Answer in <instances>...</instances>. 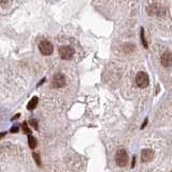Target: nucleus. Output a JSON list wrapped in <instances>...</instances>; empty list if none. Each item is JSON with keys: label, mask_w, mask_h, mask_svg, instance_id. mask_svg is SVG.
<instances>
[{"label": "nucleus", "mask_w": 172, "mask_h": 172, "mask_svg": "<svg viewBox=\"0 0 172 172\" xmlns=\"http://www.w3.org/2000/svg\"><path fill=\"white\" fill-rule=\"evenodd\" d=\"M141 157H142V160H143V161H151L154 157V152L151 150H144L143 152H142Z\"/></svg>", "instance_id": "8"}, {"label": "nucleus", "mask_w": 172, "mask_h": 172, "mask_svg": "<svg viewBox=\"0 0 172 172\" xmlns=\"http://www.w3.org/2000/svg\"><path fill=\"white\" fill-rule=\"evenodd\" d=\"M33 158H35L36 162H37V164L40 166V165H41V159H40L39 154H38V153H33Z\"/></svg>", "instance_id": "13"}, {"label": "nucleus", "mask_w": 172, "mask_h": 172, "mask_svg": "<svg viewBox=\"0 0 172 172\" xmlns=\"http://www.w3.org/2000/svg\"><path fill=\"white\" fill-rule=\"evenodd\" d=\"M148 14L152 16H164L166 14V9L158 4H152L148 8Z\"/></svg>", "instance_id": "5"}, {"label": "nucleus", "mask_w": 172, "mask_h": 172, "mask_svg": "<svg viewBox=\"0 0 172 172\" xmlns=\"http://www.w3.org/2000/svg\"><path fill=\"white\" fill-rule=\"evenodd\" d=\"M3 135H4V133H0V138H1V137H3Z\"/></svg>", "instance_id": "18"}, {"label": "nucleus", "mask_w": 172, "mask_h": 172, "mask_svg": "<svg viewBox=\"0 0 172 172\" xmlns=\"http://www.w3.org/2000/svg\"><path fill=\"white\" fill-rule=\"evenodd\" d=\"M160 62H161V65L164 67H170L172 64V55L170 52H165L161 55V58H160Z\"/></svg>", "instance_id": "7"}, {"label": "nucleus", "mask_w": 172, "mask_h": 172, "mask_svg": "<svg viewBox=\"0 0 172 172\" xmlns=\"http://www.w3.org/2000/svg\"><path fill=\"white\" fill-rule=\"evenodd\" d=\"M146 124H148V119H145V121H144L143 125H142V128H144V127H145V125H146Z\"/></svg>", "instance_id": "17"}, {"label": "nucleus", "mask_w": 172, "mask_h": 172, "mask_svg": "<svg viewBox=\"0 0 172 172\" xmlns=\"http://www.w3.org/2000/svg\"><path fill=\"white\" fill-rule=\"evenodd\" d=\"M37 105H38V97H33V98L28 102V105H27V109H28L29 111H31L37 107Z\"/></svg>", "instance_id": "9"}, {"label": "nucleus", "mask_w": 172, "mask_h": 172, "mask_svg": "<svg viewBox=\"0 0 172 172\" xmlns=\"http://www.w3.org/2000/svg\"><path fill=\"white\" fill-rule=\"evenodd\" d=\"M65 84H66V79L62 74L57 73L54 75L53 80H52V86L54 88H60L62 86H65Z\"/></svg>", "instance_id": "6"}, {"label": "nucleus", "mask_w": 172, "mask_h": 172, "mask_svg": "<svg viewBox=\"0 0 172 172\" xmlns=\"http://www.w3.org/2000/svg\"><path fill=\"white\" fill-rule=\"evenodd\" d=\"M28 143H29V148H35L37 146V140H36L35 137H32L31 135H28Z\"/></svg>", "instance_id": "10"}, {"label": "nucleus", "mask_w": 172, "mask_h": 172, "mask_svg": "<svg viewBox=\"0 0 172 172\" xmlns=\"http://www.w3.org/2000/svg\"><path fill=\"white\" fill-rule=\"evenodd\" d=\"M115 160L116 164L119 167H124L128 164V154L125 150H119L117 151L116 156H115Z\"/></svg>", "instance_id": "2"}, {"label": "nucleus", "mask_w": 172, "mask_h": 172, "mask_svg": "<svg viewBox=\"0 0 172 172\" xmlns=\"http://www.w3.org/2000/svg\"><path fill=\"white\" fill-rule=\"evenodd\" d=\"M29 123L31 124V126H32V127L35 128V129H38V124H37V122H36L35 119H31Z\"/></svg>", "instance_id": "14"}, {"label": "nucleus", "mask_w": 172, "mask_h": 172, "mask_svg": "<svg viewBox=\"0 0 172 172\" xmlns=\"http://www.w3.org/2000/svg\"><path fill=\"white\" fill-rule=\"evenodd\" d=\"M23 129H24V132L28 133V135H30V133H31V130L29 129V127H28V125H27L26 122H25V123H23Z\"/></svg>", "instance_id": "12"}, {"label": "nucleus", "mask_w": 172, "mask_h": 172, "mask_svg": "<svg viewBox=\"0 0 172 172\" xmlns=\"http://www.w3.org/2000/svg\"><path fill=\"white\" fill-rule=\"evenodd\" d=\"M141 40H142V43H143V46L145 47H148V42L145 41V36H144V30H143V28L141 29Z\"/></svg>", "instance_id": "11"}, {"label": "nucleus", "mask_w": 172, "mask_h": 172, "mask_svg": "<svg viewBox=\"0 0 172 172\" xmlns=\"http://www.w3.org/2000/svg\"><path fill=\"white\" fill-rule=\"evenodd\" d=\"M9 2V0H0V4H6V3H8Z\"/></svg>", "instance_id": "16"}, {"label": "nucleus", "mask_w": 172, "mask_h": 172, "mask_svg": "<svg viewBox=\"0 0 172 172\" xmlns=\"http://www.w3.org/2000/svg\"><path fill=\"white\" fill-rule=\"evenodd\" d=\"M135 82H137V85L139 87L144 88L150 83V78H148V75L145 72H139L137 74V76H135Z\"/></svg>", "instance_id": "4"}, {"label": "nucleus", "mask_w": 172, "mask_h": 172, "mask_svg": "<svg viewBox=\"0 0 172 172\" xmlns=\"http://www.w3.org/2000/svg\"><path fill=\"white\" fill-rule=\"evenodd\" d=\"M58 53H59V56L62 59L69 60L73 57L74 51H73V49L70 46H62V47H59V49H58Z\"/></svg>", "instance_id": "3"}, {"label": "nucleus", "mask_w": 172, "mask_h": 172, "mask_svg": "<svg viewBox=\"0 0 172 172\" xmlns=\"http://www.w3.org/2000/svg\"><path fill=\"white\" fill-rule=\"evenodd\" d=\"M17 131H19V127H17V126H15V127H13L11 129V132H17Z\"/></svg>", "instance_id": "15"}, {"label": "nucleus", "mask_w": 172, "mask_h": 172, "mask_svg": "<svg viewBox=\"0 0 172 172\" xmlns=\"http://www.w3.org/2000/svg\"><path fill=\"white\" fill-rule=\"evenodd\" d=\"M39 51L42 55L49 56L53 53V45L47 40H43V41L39 43Z\"/></svg>", "instance_id": "1"}]
</instances>
